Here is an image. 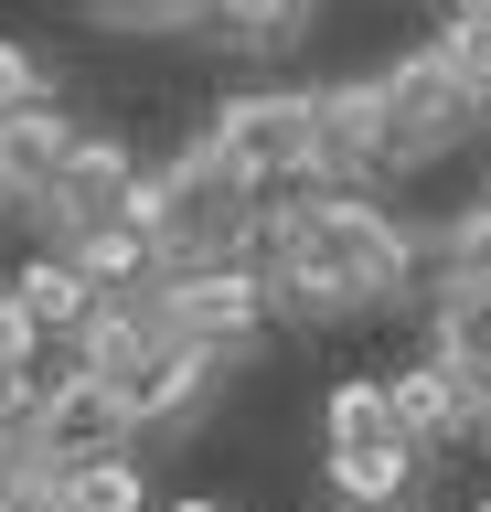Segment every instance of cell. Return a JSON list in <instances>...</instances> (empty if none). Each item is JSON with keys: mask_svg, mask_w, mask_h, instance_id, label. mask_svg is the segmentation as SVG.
Returning <instances> with one entry per match:
<instances>
[{"mask_svg": "<svg viewBox=\"0 0 491 512\" xmlns=\"http://www.w3.org/2000/svg\"><path fill=\"white\" fill-rule=\"evenodd\" d=\"M331 491L353 512H385L417 491V438H353V448H331Z\"/></svg>", "mask_w": 491, "mask_h": 512, "instance_id": "obj_8", "label": "cell"}, {"mask_svg": "<svg viewBox=\"0 0 491 512\" xmlns=\"http://www.w3.org/2000/svg\"><path fill=\"white\" fill-rule=\"evenodd\" d=\"M43 512H150V480H139L129 448H97V459L43 470Z\"/></svg>", "mask_w": 491, "mask_h": 512, "instance_id": "obj_7", "label": "cell"}, {"mask_svg": "<svg viewBox=\"0 0 491 512\" xmlns=\"http://www.w3.org/2000/svg\"><path fill=\"white\" fill-rule=\"evenodd\" d=\"M449 22H491V0H449Z\"/></svg>", "mask_w": 491, "mask_h": 512, "instance_id": "obj_14", "label": "cell"}, {"mask_svg": "<svg viewBox=\"0 0 491 512\" xmlns=\"http://www.w3.org/2000/svg\"><path fill=\"white\" fill-rule=\"evenodd\" d=\"M43 96V64L22 54V43H0V118H11V107H33Z\"/></svg>", "mask_w": 491, "mask_h": 512, "instance_id": "obj_12", "label": "cell"}, {"mask_svg": "<svg viewBox=\"0 0 491 512\" xmlns=\"http://www.w3.org/2000/svg\"><path fill=\"white\" fill-rule=\"evenodd\" d=\"M150 512H225V502H150Z\"/></svg>", "mask_w": 491, "mask_h": 512, "instance_id": "obj_15", "label": "cell"}, {"mask_svg": "<svg viewBox=\"0 0 491 512\" xmlns=\"http://www.w3.org/2000/svg\"><path fill=\"white\" fill-rule=\"evenodd\" d=\"M267 267L257 278L289 299V310H374L406 288V235H395L363 192H299L267 214Z\"/></svg>", "mask_w": 491, "mask_h": 512, "instance_id": "obj_1", "label": "cell"}, {"mask_svg": "<svg viewBox=\"0 0 491 512\" xmlns=\"http://www.w3.org/2000/svg\"><path fill=\"white\" fill-rule=\"evenodd\" d=\"M22 427H33V459H43V470H65V459H97V448H118V438L139 427V406H129V395H118V384L97 374V363H86V374L43 384Z\"/></svg>", "mask_w": 491, "mask_h": 512, "instance_id": "obj_5", "label": "cell"}, {"mask_svg": "<svg viewBox=\"0 0 491 512\" xmlns=\"http://www.w3.org/2000/svg\"><path fill=\"white\" fill-rule=\"evenodd\" d=\"M11 299H22V310L43 320V331H65V342H75V331H86V310H97V278H86V256L65 246V256H33Z\"/></svg>", "mask_w": 491, "mask_h": 512, "instance_id": "obj_9", "label": "cell"}, {"mask_svg": "<svg viewBox=\"0 0 491 512\" xmlns=\"http://www.w3.org/2000/svg\"><path fill=\"white\" fill-rule=\"evenodd\" d=\"M139 160L118 150V139H75L65 150V171H54V192H43L33 214L54 224V235H65V246H86V235H107V224H129L139 214Z\"/></svg>", "mask_w": 491, "mask_h": 512, "instance_id": "obj_4", "label": "cell"}, {"mask_svg": "<svg viewBox=\"0 0 491 512\" xmlns=\"http://www.w3.org/2000/svg\"><path fill=\"white\" fill-rule=\"evenodd\" d=\"M321 427H331V448H353V438H406V427H395V395L374 374H342L321 395Z\"/></svg>", "mask_w": 491, "mask_h": 512, "instance_id": "obj_10", "label": "cell"}, {"mask_svg": "<svg viewBox=\"0 0 491 512\" xmlns=\"http://www.w3.org/2000/svg\"><path fill=\"white\" fill-rule=\"evenodd\" d=\"M214 150L246 171V182H310L321 171V96H299V86H278V96H235L225 118H214Z\"/></svg>", "mask_w": 491, "mask_h": 512, "instance_id": "obj_3", "label": "cell"}, {"mask_svg": "<svg viewBox=\"0 0 491 512\" xmlns=\"http://www.w3.org/2000/svg\"><path fill=\"white\" fill-rule=\"evenodd\" d=\"M310 22V0H203L193 32H225V43H278V32Z\"/></svg>", "mask_w": 491, "mask_h": 512, "instance_id": "obj_11", "label": "cell"}, {"mask_svg": "<svg viewBox=\"0 0 491 512\" xmlns=\"http://www.w3.org/2000/svg\"><path fill=\"white\" fill-rule=\"evenodd\" d=\"M481 107V75L438 43V54L417 64H395L385 86H374V128H385V160H427V150H449V128Z\"/></svg>", "mask_w": 491, "mask_h": 512, "instance_id": "obj_2", "label": "cell"}, {"mask_svg": "<svg viewBox=\"0 0 491 512\" xmlns=\"http://www.w3.org/2000/svg\"><path fill=\"white\" fill-rule=\"evenodd\" d=\"M481 512H491V502H481Z\"/></svg>", "mask_w": 491, "mask_h": 512, "instance_id": "obj_16", "label": "cell"}, {"mask_svg": "<svg viewBox=\"0 0 491 512\" xmlns=\"http://www.w3.org/2000/svg\"><path fill=\"white\" fill-rule=\"evenodd\" d=\"M449 54L481 75V96H491V22H449Z\"/></svg>", "mask_w": 491, "mask_h": 512, "instance_id": "obj_13", "label": "cell"}, {"mask_svg": "<svg viewBox=\"0 0 491 512\" xmlns=\"http://www.w3.org/2000/svg\"><path fill=\"white\" fill-rule=\"evenodd\" d=\"M65 150H75V128L54 118V107H11V118H0V192H11V203H43V192H54V171H65Z\"/></svg>", "mask_w": 491, "mask_h": 512, "instance_id": "obj_6", "label": "cell"}]
</instances>
